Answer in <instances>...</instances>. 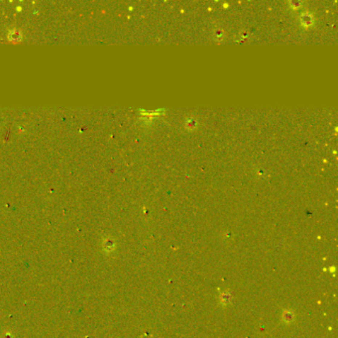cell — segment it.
I'll use <instances>...</instances> for the list:
<instances>
[{
	"mask_svg": "<svg viewBox=\"0 0 338 338\" xmlns=\"http://www.w3.org/2000/svg\"><path fill=\"white\" fill-rule=\"evenodd\" d=\"M301 21L304 25H311L312 23V17L311 15H308V14H304V15L301 16Z\"/></svg>",
	"mask_w": 338,
	"mask_h": 338,
	"instance_id": "1",
	"label": "cell"
},
{
	"mask_svg": "<svg viewBox=\"0 0 338 338\" xmlns=\"http://www.w3.org/2000/svg\"><path fill=\"white\" fill-rule=\"evenodd\" d=\"M9 38H10V40H12V41H18L21 38V35L19 32H17V31H12L9 35Z\"/></svg>",
	"mask_w": 338,
	"mask_h": 338,
	"instance_id": "2",
	"label": "cell"
}]
</instances>
